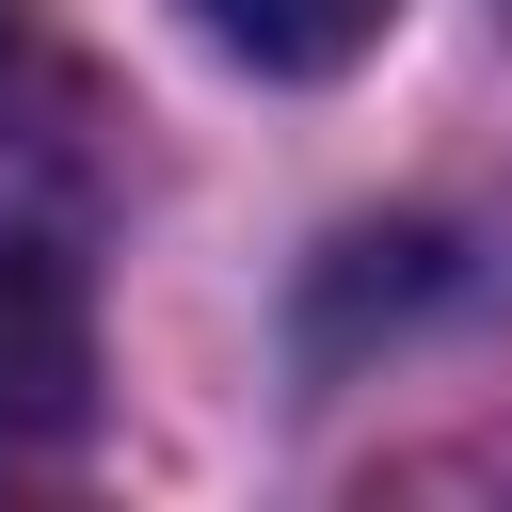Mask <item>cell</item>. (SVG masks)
Listing matches in <instances>:
<instances>
[{"instance_id":"1","label":"cell","mask_w":512,"mask_h":512,"mask_svg":"<svg viewBox=\"0 0 512 512\" xmlns=\"http://www.w3.org/2000/svg\"><path fill=\"white\" fill-rule=\"evenodd\" d=\"M96 416V320H80V272L48 240H0V480L64 464Z\"/></svg>"},{"instance_id":"3","label":"cell","mask_w":512,"mask_h":512,"mask_svg":"<svg viewBox=\"0 0 512 512\" xmlns=\"http://www.w3.org/2000/svg\"><path fill=\"white\" fill-rule=\"evenodd\" d=\"M32 48H48V32H32V0H0V112L32 96Z\"/></svg>"},{"instance_id":"2","label":"cell","mask_w":512,"mask_h":512,"mask_svg":"<svg viewBox=\"0 0 512 512\" xmlns=\"http://www.w3.org/2000/svg\"><path fill=\"white\" fill-rule=\"evenodd\" d=\"M384 16L400 0H192V32L224 64H256V80H336V64L384 48Z\"/></svg>"}]
</instances>
